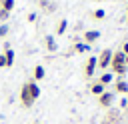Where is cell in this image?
Returning a JSON list of instances; mask_svg holds the SVG:
<instances>
[{
	"mask_svg": "<svg viewBox=\"0 0 128 124\" xmlns=\"http://www.w3.org/2000/svg\"><path fill=\"white\" fill-rule=\"evenodd\" d=\"M32 76H34V82H36V80H42V78L46 76L44 66H42V64H36V66H34V70H32Z\"/></svg>",
	"mask_w": 128,
	"mask_h": 124,
	"instance_id": "obj_10",
	"label": "cell"
},
{
	"mask_svg": "<svg viewBox=\"0 0 128 124\" xmlns=\"http://www.w3.org/2000/svg\"><path fill=\"white\" fill-rule=\"evenodd\" d=\"M114 90H116L118 94H128V82L122 80V78H118L116 84H114Z\"/></svg>",
	"mask_w": 128,
	"mask_h": 124,
	"instance_id": "obj_9",
	"label": "cell"
},
{
	"mask_svg": "<svg viewBox=\"0 0 128 124\" xmlns=\"http://www.w3.org/2000/svg\"><path fill=\"white\" fill-rule=\"evenodd\" d=\"M88 50H90V46H88L86 42H76V44L72 46V52H80V54H82V52H88Z\"/></svg>",
	"mask_w": 128,
	"mask_h": 124,
	"instance_id": "obj_12",
	"label": "cell"
},
{
	"mask_svg": "<svg viewBox=\"0 0 128 124\" xmlns=\"http://www.w3.org/2000/svg\"><path fill=\"white\" fill-rule=\"evenodd\" d=\"M90 92H92L94 96H100V94L104 92V84H100V82H94V84L90 86Z\"/></svg>",
	"mask_w": 128,
	"mask_h": 124,
	"instance_id": "obj_13",
	"label": "cell"
},
{
	"mask_svg": "<svg viewBox=\"0 0 128 124\" xmlns=\"http://www.w3.org/2000/svg\"><path fill=\"white\" fill-rule=\"evenodd\" d=\"M94 70H96V56H88V60L84 62V76L86 78H92L94 76Z\"/></svg>",
	"mask_w": 128,
	"mask_h": 124,
	"instance_id": "obj_5",
	"label": "cell"
},
{
	"mask_svg": "<svg viewBox=\"0 0 128 124\" xmlns=\"http://www.w3.org/2000/svg\"><path fill=\"white\" fill-rule=\"evenodd\" d=\"M126 22H128V14H126Z\"/></svg>",
	"mask_w": 128,
	"mask_h": 124,
	"instance_id": "obj_25",
	"label": "cell"
},
{
	"mask_svg": "<svg viewBox=\"0 0 128 124\" xmlns=\"http://www.w3.org/2000/svg\"><path fill=\"white\" fill-rule=\"evenodd\" d=\"M110 60H112V50H110V48H104V50L96 56V68L106 70V68L110 66Z\"/></svg>",
	"mask_w": 128,
	"mask_h": 124,
	"instance_id": "obj_3",
	"label": "cell"
},
{
	"mask_svg": "<svg viewBox=\"0 0 128 124\" xmlns=\"http://www.w3.org/2000/svg\"><path fill=\"white\" fill-rule=\"evenodd\" d=\"M124 58H126V54L122 52V50H116V52H112V60H110V72L112 74H118V78H122L126 72H128V66L124 64Z\"/></svg>",
	"mask_w": 128,
	"mask_h": 124,
	"instance_id": "obj_2",
	"label": "cell"
},
{
	"mask_svg": "<svg viewBox=\"0 0 128 124\" xmlns=\"http://www.w3.org/2000/svg\"><path fill=\"white\" fill-rule=\"evenodd\" d=\"M66 28H68V20H64V18H62V20L58 22V26H56V34H58V36H60V34H64V32H66Z\"/></svg>",
	"mask_w": 128,
	"mask_h": 124,
	"instance_id": "obj_14",
	"label": "cell"
},
{
	"mask_svg": "<svg viewBox=\"0 0 128 124\" xmlns=\"http://www.w3.org/2000/svg\"><path fill=\"white\" fill-rule=\"evenodd\" d=\"M126 8H128V6H126Z\"/></svg>",
	"mask_w": 128,
	"mask_h": 124,
	"instance_id": "obj_28",
	"label": "cell"
},
{
	"mask_svg": "<svg viewBox=\"0 0 128 124\" xmlns=\"http://www.w3.org/2000/svg\"><path fill=\"white\" fill-rule=\"evenodd\" d=\"M38 98H40V86H38L34 80L24 82L22 88H20V104H22L24 108H30V106H34V102H36Z\"/></svg>",
	"mask_w": 128,
	"mask_h": 124,
	"instance_id": "obj_1",
	"label": "cell"
},
{
	"mask_svg": "<svg viewBox=\"0 0 128 124\" xmlns=\"http://www.w3.org/2000/svg\"><path fill=\"white\" fill-rule=\"evenodd\" d=\"M120 50H122V52H124V54H128V42H124V44H122V48H120Z\"/></svg>",
	"mask_w": 128,
	"mask_h": 124,
	"instance_id": "obj_23",
	"label": "cell"
},
{
	"mask_svg": "<svg viewBox=\"0 0 128 124\" xmlns=\"http://www.w3.org/2000/svg\"><path fill=\"white\" fill-rule=\"evenodd\" d=\"M98 38H100V32H98V30H86V32H84V36H82V40H84L88 46H90V44H94Z\"/></svg>",
	"mask_w": 128,
	"mask_h": 124,
	"instance_id": "obj_8",
	"label": "cell"
},
{
	"mask_svg": "<svg viewBox=\"0 0 128 124\" xmlns=\"http://www.w3.org/2000/svg\"><path fill=\"white\" fill-rule=\"evenodd\" d=\"M114 98H116L114 92H106V90H104V92L98 96V106H100V108H110V106L114 104Z\"/></svg>",
	"mask_w": 128,
	"mask_h": 124,
	"instance_id": "obj_4",
	"label": "cell"
},
{
	"mask_svg": "<svg viewBox=\"0 0 128 124\" xmlns=\"http://www.w3.org/2000/svg\"><path fill=\"white\" fill-rule=\"evenodd\" d=\"M34 20H36V14L30 12V14H28V22H34Z\"/></svg>",
	"mask_w": 128,
	"mask_h": 124,
	"instance_id": "obj_21",
	"label": "cell"
},
{
	"mask_svg": "<svg viewBox=\"0 0 128 124\" xmlns=\"http://www.w3.org/2000/svg\"><path fill=\"white\" fill-rule=\"evenodd\" d=\"M124 64H126V66H128V54H126V58H124Z\"/></svg>",
	"mask_w": 128,
	"mask_h": 124,
	"instance_id": "obj_24",
	"label": "cell"
},
{
	"mask_svg": "<svg viewBox=\"0 0 128 124\" xmlns=\"http://www.w3.org/2000/svg\"><path fill=\"white\" fill-rule=\"evenodd\" d=\"M0 68H6V60H4V54H0Z\"/></svg>",
	"mask_w": 128,
	"mask_h": 124,
	"instance_id": "obj_20",
	"label": "cell"
},
{
	"mask_svg": "<svg viewBox=\"0 0 128 124\" xmlns=\"http://www.w3.org/2000/svg\"><path fill=\"white\" fill-rule=\"evenodd\" d=\"M98 82H100V84H104V86H106V84H110V82H112V72H102V76L98 78Z\"/></svg>",
	"mask_w": 128,
	"mask_h": 124,
	"instance_id": "obj_15",
	"label": "cell"
},
{
	"mask_svg": "<svg viewBox=\"0 0 128 124\" xmlns=\"http://www.w3.org/2000/svg\"><path fill=\"white\" fill-rule=\"evenodd\" d=\"M8 32H10L8 24H0V38H6V36H8Z\"/></svg>",
	"mask_w": 128,
	"mask_h": 124,
	"instance_id": "obj_18",
	"label": "cell"
},
{
	"mask_svg": "<svg viewBox=\"0 0 128 124\" xmlns=\"http://www.w3.org/2000/svg\"><path fill=\"white\" fill-rule=\"evenodd\" d=\"M36 4L40 6V10L44 12V14H52V12H56V2H52V0H36Z\"/></svg>",
	"mask_w": 128,
	"mask_h": 124,
	"instance_id": "obj_6",
	"label": "cell"
},
{
	"mask_svg": "<svg viewBox=\"0 0 128 124\" xmlns=\"http://www.w3.org/2000/svg\"><path fill=\"white\" fill-rule=\"evenodd\" d=\"M96 2H100V0H96Z\"/></svg>",
	"mask_w": 128,
	"mask_h": 124,
	"instance_id": "obj_27",
	"label": "cell"
},
{
	"mask_svg": "<svg viewBox=\"0 0 128 124\" xmlns=\"http://www.w3.org/2000/svg\"><path fill=\"white\" fill-rule=\"evenodd\" d=\"M32 124H40V122H32Z\"/></svg>",
	"mask_w": 128,
	"mask_h": 124,
	"instance_id": "obj_26",
	"label": "cell"
},
{
	"mask_svg": "<svg viewBox=\"0 0 128 124\" xmlns=\"http://www.w3.org/2000/svg\"><path fill=\"white\" fill-rule=\"evenodd\" d=\"M104 16H106V12H104L102 8H98V10L92 12V18H94V20H104Z\"/></svg>",
	"mask_w": 128,
	"mask_h": 124,
	"instance_id": "obj_17",
	"label": "cell"
},
{
	"mask_svg": "<svg viewBox=\"0 0 128 124\" xmlns=\"http://www.w3.org/2000/svg\"><path fill=\"white\" fill-rule=\"evenodd\" d=\"M0 8L6 10V12H12V8H14V0H0Z\"/></svg>",
	"mask_w": 128,
	"mask_h": 124,
	"instance_id": "obj_16",
	"label": "cell"
},
{
	"mask_svg": "<svg viewBox=\"0 0 128 124\" xmlns=\"http://www.w3.org/2000/svg\"><path fill=\"white\" fill-rule=\"evenodd\" d=\"M8 16H10V12H6V10H2V8H0V22H2V24H6Z\"/></svg>",
	"mask_w": 128,
	"mask_h": 124,
	"instance_id": "obj_19",
	"label": "cell"
},
{
	"mask_svg": "<svg viewBox=\"0 0 128 124\" xmlns=\"http://www.w3.org/2000/svg\"><path fill=\"white\" fill-rule=\"evenodd\" d=\"M44 44H46L48 52H56V48H58V46H56V40H54V36H50V34L44 38Z\"/></svg>",
	"mask_w": 128,
	"mask_h": 124,
	"instance_id": "obj_11",
	"label": "cell"
},
{
	"mask_svg": "<svg viewBox=\"0 0 128 124\" xmlns=\"http://www.w3.org/2000/svg\"><path fill=\"white\" fill-rule=\"evenodd\" d=\"M120 122H122L120 110H110V112L104 116V122H102V124H120Z\"/></svg>",
	"mask_w": 128,
	"mask_h": 124,
	"instance_id": "obj_7",
	"label": "cell"
},
{
	"mask_svg": "<svg viewBox=\"0 0 128 124\" xmlns=\"http://www.w3.org/2000/svg\"><path fill=\"white\" fill-rule=\"evenodd\" d=\"M120 106H122V108H128V98H122V102H120Z\"/></svg>",
	"mask_w": 128,
	"mask_h": 124,
	"instance_id": "obj_22",
	"label": "cell"
}]
</instances>
